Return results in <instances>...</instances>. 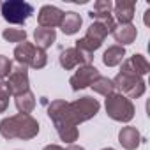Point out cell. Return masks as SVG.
Returning <instances> with one entry per match:
<instances>
[{
	"instance_id": "8",
	"label": "cell",
	"mask_w": 150,
	"mask_h": 150,
	"mask_svg": "<svg viewBox=\"0 0 150 150\" xmlns=\"http://www.w3.org/2000/svg\"><path fill=\"white\" fill-rule=\"evenodd\" d=\"M0 13H2L6 21L21 25L34 14V7L28 2H23V0H7L0 6Z\"/></svg>"
},
{
	"instance_id": "4",
	"label": "cell",
	"mask_w": 150,
	"mask_h": 150,
	"mask_svg": "<svg viewBox=\"0 0 150 150\" xmlns=\"http://www.w3.org/2000/svg\"><path fill=\"white\" fill-rule=\"evenodd\" d=\"M115 27H117V23H115V18H113V16H110V18H106V20L94 21V23L88 27L85 37H81L80 41H76V46H74V48L83 50V51H88V53H94L96 50L101 48L103 41L106 39L108 34L113 32Z\"/></svg>"
},
{
	"instance_id": "19",
	"label": "cell",
	"mask_w": 150,
	"mask_h": 150,
	"mask_svg": "<svg viewBox=\"0 0 150 150\" xmlns=\"http://www.w3.org/2000/svg\"><path fill=\"white\" fill-rule=\"evenodd\" d=\"M111 9H113V4L110 2V0H97V2L94 4V9L88 13V16L96 18V21L106 20V18L111 16Z\"/></svg>"
},
{
	"instance_id": "17",
	"label": "cell",
	"mask_w": 150,
	"mask_h": 150,
	"mask_svg": "<svg viewBox=\"0 0 150 150\" xmlns=\"http://www.w3.org/2000/svg\"><path fill=\"white\" fill-rule=\"evenodd\" d=\"M55 39H57V32L53 28H42L41 27V28L34 30V41H35L37 48H41V50L50 48L55 42Z\"/></svg>"
},
{
	"instance_id": "26",
	"label": "cell",
	"mask_w": 150,
	"mask_h": 150,
	"mask_svg": "<svg viewBox=\"0 0 150 150\" xmlns=\"http://www.w3.org/2000/svg\"><path fill=\"white\" fill-rule=\"evenodd\" d=\"M42 150H64L62 146H58V145H46Z\"/></svg>"
},
{
	"instance_id": "9",
	"label": "cell",
	"mask_w": 150,
	"mask_h": 150,
	"mask_svg": "<svg viewBox=\"0 0 150 150\" xmlns=\"http://www.w3.org/2000/svg\"><path fill=\"white\" fill-rule=\"evenodd\" d=\"M7 87L11 90V96H20L28 92V71L25 65H14L9 72V78H7Z\"/></svg>"
},
{
	"instance_id": "27",
	"label": "cell",
	"mask_w": 150,
	"mask_h": 150,
	"mask_svg": "<svg viewBox=\"0 0 150 150\" xmlns=\"http://www.w3.org/2000/svg\"><path fill=\"white\" fill-rule=\"evenodd\" d=\"M67 150H85V148H83V146H78V145H71Z\"/></svg>"
},
{
	"instance_id": "14",
	"label": "cell",
	"mask_w": 150,
	"mask_h": 150,
	"mask_svg": "<svg viewBox=\"0 0 150 150\" xmlns=\"http://www.w3.org/2000/svg\"><path fill=\"white\" fill-rule=\"evenodd\" d=\"M111 34H113L115 41L120 42V46H124V44L134 42V39H136V35H138V30H136L134 25L127 23V25H117Z\"/></svg>"
},
{
	"instance_id": "10",
	"label": "cell",
	"mask_w": 150,
	"mask_h": 150,
	"mask_svg": "<svg viewBox=\"0 0 150 150\" xmlns=\"http://www.w3.org/2000/svg\"><path fill=\"white\" fill-rule=\"evenodd\" d=\"M99 76H101V74H99V71H97L94 65H80V69L71 76L69 83H71V88H72L74 92H78V90H81V88L90 87Z\"/></svg>"
},
{
	"instance_id": "16",
	"label": "cell",
	"mask_w": 150,
	"mask_h": 150,
	"mask_svg": "<svg viewBox=\"0 0 150 150\" xmlns=\"http://www.w3.org/2000/svg\"><path fill=\"white\" fill-rule=\"evenodd\" d=\"M81 23H83V21H81V16H80L78 13L69 11V13H64V20H62L60 27H62V32H64L65 35H72V34H76V32L80 30Z\"/></svg>"
},
{
	"instance_id": "12",
	"label": "cell",
	"mask_w": 150,
	"mask_h": 150,
	"mask_svg": "<svg viewBox=\"0 0 150 150\" xmlns=\"http://www.w3.org/2000/svg\"><path fill=\"white\" fill-rule=\"evenodd\" d=\"M113 9H115V18L118 20V23L120 25H127L134 18L136 2H132V0H118V2H115Z\"/></svg>"
},
{
	"instance_id": "7",
	"label": "cell",
	"mask_w": 150,
	"mask_h": 150,
	"mask_svg": "<svg viewBox=\"0 0 150 150\" xmlns=\"http://www.w3.org/2000/svg\"><path fill=\"white\" fill-rule=\"evenodd\" d=\"M106 113L117 122H129L134 117V104L122 94H111L106 97Z\"/></svg>"
},
{
	"instance_id": "11",
	"label": "cell",
	"mask_w": 150,
	"mask_h": 150,
	"mask_svg": "<svg viewBox=\"0 0 150 150\" xmlns=\"http://www.w3.org/2000/svg\"><path fill=\"white\" fill-rule=\"evenodd\" d=\"M62 20H64V13L55 6H42L39 14H37V21L42 28H53L55 30V27H60Z\"/></svg>"
},
{
	"instance_id": "13",
	"label": "cell",
	"mask_w": 150,
	"mask_h": 150,
	"mask_svg": "<svg viewBox=\"0 0 150 150\" xmlns=\"http://www.w3.org/2000/svg\"><path fill=\"white\" fill-rule=\"evenodd\" d=\"M118 141H120V145H122L125 150H136V148L139 146V143H141V136H139V132H138L136 127L127 125V127H122V129H120V132H118Z\"/></svg>"
},
{
	"instance_id": "6",
	"label": "cell",
	"mask_w": 150,
	"mask_h": 150,
	"mask_svg": "<svg viewBox=\"0 0 150 150\" xmlns=\"http://www.w3.org/2000/svg\"><path fill=\"white\" fill-rule=\"evenodd\" d=\"M14 58L20 65H25V67H34V69H42L48 62V57H46V51L34 46L32 42H20L16 48H14Z\"/></svg>"
},
{
	"instance_id": "24",
	"label": "cell",
	"mask_w": 150,
	"mask_h": 150,
	"mask_svg": "<svg viewBox=\"0 0 150 150\" xmlns=\"http://www.w3.org/2000/svg\"><path fill=\"white\" fill-rule=\"evenodd\" d=\"M9 97H11V90L7 87L6 81H0V113H4L9 106Z\"/></svg>"
},
{
	"instance_id": "2",
	"label": "cell",
	"mask_w": 150,
	"mask_h": 150,
	"mask_svg": "<svg viewBox=\"0 0 150 150\" xmlns=\"http://www.w3.org/2000/svg\"><path fill=\"white\" fill-rule=\"evenodd\" d=\"M48 117L53 120L55 129H57L62 141L72 143V141L78 139V127L67 117V101H62V99L53 101L48 106Z\"/></svg>"
},
{
	"instance_id": "15",
	"label": "cell",
	"mask_w": 150,
	"mask_h": 150,
	"mask_svg": "<svg viewBox=\"0 0 150 150\" xmlns=\"http://www.w3.org/2000/svg\"><path fill=\"white\" fill-rule=\"evenodd\" d=\"M60 65L65 69V71H71L76 65H83V60H81V55L76 48H67V50H62L60 51Z\"/></svg>"
},
{
	"instance_id": "25",
	"label": "cell",
	"mask_w": 150,
	"mask_h": 150,
	"mask_svg": "<svg viewBox=\"0 0 150 150\" xmlns=\"http://www.w3.org/2000/svg\"><path fill=\"white\" fill-rule=\"evenodd\" d=\"M11 69H13L11 60H9L7 57H4V55H0V81H2L6 76H9Z\"/></svg>"
},
{
	"instance_id": "20",
	"label": "cell",
	"mask_w": 150,
	"mask_h": 150,
	"mask_svg": "<svg viewBox=\"0 0 150 150\" xmlns=\"http://www.w3.org/2000/svg\"><path fill=\"white\" fill-rule=\"evenodd\" d=\"M14 103H16L18 111H20V113H25V115H28V113L35 108V97H34V94H32L30 90L25 92V94L16 96V97H14Z\"/></svg>"
},
{
	"instance_id": "5",
	"label": "cell",
	"mask_w": 150,
	"mask_h": 150,
	"mask_svg": "<svg viewBox=\"0 0 150 150\" xmlns=\"http://www.w3.org/2000/svg\"><path fill=\"white\" fill-rule=\"evenodd\" d=\"M101 104L97 99L90 97V96H85V97H80L76 99L74 103H67V117L69 120L78 125L81 122H87L90 118H94L99 111Z\"/></svg>"
},
{
	"instance_id": "28",
	"label": "cell",
	"mask_w": 150,
	"mask_h": 150,
	"mask_svg": "<svg viewBox=\"0 0 150 150\" xmlns=\"http://www.w3.org/2000/svg\"><path fill=\"white\" fill-rule=\"evenodd\" d=\"M103 150H115V148H103Z\"/></svg>"
},
{
	"instance_id": "22",
	"label": "cell",
	"mask_w": 150,
	"mask_h": 150,
	"mask_svg": "<svg viewBox=\"0 0 150 150\" xmlns=\"http://www.w3.org/2000/svg\"><path fill=\"white\" fill-rule=\"evenodd\" d=\"M90 87H92L94 92H97V94H101V96H104V97H108V96H111V94L115 92L113 81H111L110 78H104V76H99Z\"/></svg>"
},
{
	"instance_id": "3",
	"label": "cell",
	"mask_w": 150,
	"mask_h": 150,
	"mask_svg": "<svg viewBox=\"0 0 150 150\" xmlns=\"http://www.w3.org/2000/svg\"><path fill=\"white\" fill-rule=\"evenodd\" d=\"M111 81H113V87L118 90V94H122L125 97L138 99V97H141L145 94V80L141 76H138V74L131 69L127 60L122 62L120 72Z\"/></svg>"
},
{
	"instance_id": "23",
	"label": "cell",
	"mask_w": 150,
	"mask_h": 150,
	"mask_svg": "<svg viewBox=\"0 0 150 150\" xmlns=\"http://www.w3.org/2000/svg\"><path fill=\"white\" fill-rule=\"evenodd\" d=\"M2 37L9 42H23L27 41V32L23 28H6L2 32Z\"/></svg>"
},
{
	"instance_id": "18",
	"label": "cell",
	"mask_w": 150,
	"mask_h": 150,
	"mask_svg": "<svg viewBox=\"0 0 150 150\" xmlns=\"http://www.w3.org/2000/svg\"><path fill=\"white\" fill-rule=\"evenodd\" d=\"M124 57H125L124 46H110L103 53V64L108 65V67H115V65L124 62Z\"/></svg>"
},
{
	"instance_id": "21",
	"label": "cell",
	"mask_w": 150,
	"mask_h": 150,
	"mask_svg": "<svg viewBox=\"0 0 150 150\" xmlns=\"http://www.w3.org/2000/svg\"><path fill=\"white\" fill-rule=\"evenodd\" d=\"M129 65H131V69L138 74V76H145V74L150 71V64H148V60L143 57V55H132L129 60Z\"/></svg>"
},
{
	"instance_id": "1",
	"label": "cell",
	"mask_w": 150,
	"mask_h": 150,
	"mask_svg": "<svg viewBox=\"0 0 150 150\" xmlns=\"http://www.w3.org/2000/svg\"><path fill=\"white\" fill-rule=\"evenodd\" d=\"M0 134L6 139H32L39 134V122L32 115L18 113L0 122Z\"/></svg>"
}]
</instances>
